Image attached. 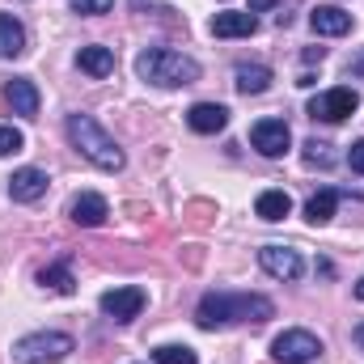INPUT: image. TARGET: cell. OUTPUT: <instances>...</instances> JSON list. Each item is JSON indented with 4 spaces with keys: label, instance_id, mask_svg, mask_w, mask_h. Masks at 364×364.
<instances>
[{
    "label": "cell",
    "instance_id": "1",
    "mask_svg": "<svg viewBox=\"0 0 364 364\" xmlns=\"http://www.w3.org/2000/svg\"><path fill=\"white\" fill-rule=\"evenodd\" d=\"M275 318V305L259 292H208L195 309V322L203 331H220L233 322H267Z\"/></svg>",
    "mask_w": 364,
    "mask_h": 364
},
{
    "label": "cell",
    "instance_id": "2",
    "mask_svg": "<svg viewBox=\"0 0 364 364\" xmlns=\"http://www.w3.org/2000/svg\"><path fill=\"white\" fill-rule=\"evenodd\" d=\"M68 140H73V149L85 157V161H93L97 170H106V174H119L123 166H127V157H123V149L114 144V136L97 123V119H90V114H68Z\"/></svg>",
    "mask_w": 364,
    "mask_h": 364
},
{
    "label": "cell",
    "instance_id": "3",
    "mask_svg": "<svg viewBox=\"0 0 364 364\" xmlns=\"http://www.w3.org/2000/svg\"><path fill=\"white\" fill-rule=\"evenodd\" d=\"M136 77L157 85V90H182V85L199 81V64L182 51H170V47H149L136 55Z\"/></svg>",
    "mask_w": 364,
    "mask_h": 364
},
{
    "label": "cell",
    "instance_id": "4",
    "mask_svg": "<svg viewBox=\"0 0 364 364\" xmlns=\"http://www.w3.org/2000/svg\"><path fill=\"white\" fill-rule=\"evenodd\" d=\"M73 335L64 331H38V335H26L13 343V360L17 364H60L68 352H73Z\"/></svg>",
    "mask_w": 364,
    "mask_h": 364
},
{
    "label": "cell",
    "instance_id": "5",
    "mask_svg": "<svg viewBox=\"0 0 364 364\" xmlns=\"http://www.w3.org/2000/svg\"><path fill=\"white\" fill-rule=\"evenodd\" d=\"M272 356L279 364H309L322 356V339L314 331H284V335H275Z\"/></svg>",
    "mask_w": 364,
    "mask_h": 364
},
{
    "label": "cell",
    "instance_id": "6",
    "mask_svg": "<svg viewBox=\"0 0 364 364\" xmlns=\"http://www.w3.org/2000/svg\"><path fill=\"white\" fill-rule=\"evenodd\" d=\"M356 106H360V93L348 90V85H339V90H326V93H318V97L309 102V119L343 123L348 114H356Z\"/></svg>",
    "mask_w": 364,
    "mask_h": 364
},
{
    "label": "cell",
    "instance_id": "7",
    "mask_svg": "<svg viewBox=\"0 0 364 364\" xmlns=\"http://www.w3.org/2000/svg\"><path fill=\"white\" fill-rule=\"evenodd\" d=\"M250 144H255L263 157H284L288 144H292V132H288L284 119H259V123L250 127Z\"/></svg>",
    "mask_w": 364,
    "mask_h": 364
},
{
    "label": "cell",
    "instance_id": "8",
    "mask_svg": "<svg viewBox=\"0 0 364 364\" xmlns=\"http://www.w3.org/2000/svg\"><path fill=\"white\" fill-rule=\"evenodd\" d=\"M97 305H102L106 318L132 322V318H140V309H144V288H110V292H102Z\"/></svg>",
    "mask_w": 364,
    "mask_h": 364
},
{
    "label": "cell",
    "instance_id": "9",
    "mask_svg": "<svg viewBox=\"0 0 364 364\" xmlns=\"http://www.w3.org/2000/svg\"><path fill=\"white\" fill-rule=\"evenodd\" d=\"M259 263H263V272L275 275V279H301V272H305V263H301V255L296 250H288V246H263L259 250Z\"/></svg>",
    "mask_w": 364,
    "mask_h": 364
},
{
    "label": "cell",
    "instance_id": "10",
    "mask_svg": "<svg viewBox=\"0 0 364 364\" xmlns=\"http://www.w3.org/2000/svg\"><path fill=\"white\" fill-rule=\"evenodd\" d=\"M309 26H314V34L339 38V34L352 30V13H343L339 4H314V9H309Z\"/></svg>",
    "mask_w": 364,
    "mask_h": 364
},
{
    "label": "cell",
    "instance_id": "11",
    "mask_svg": "<svg viewBox=\"0 0 364 364\" xmlns=\"http://www.w3.org/2000/svg\"><path fill=\"white\" fill-rule=\"evenodd\" d=\"M186 123H191V132H199V136H216V132H225L229 110H225L220 102H195V106L186 110Z\"/></svg>",
    "mask_w": 364,
    "mask_h": 364
},
{
    "label": "cell",
    "instance_id": "12",
    "mask_svg": "<svg viewBox=\"0 0 364 364\" xmlns=\"http://www.w3.org/2000/svg\"><path fill=\"white\" fill-rule=\"evenodd\" d=\"M259 30V17L246 9V13H237V9H229V13H216L212 17V34L216 38H250Z\"/></svg>",
    "mask_w": 364,
    "mask_h": 364
},
{
    "label": "cell",
    "instance_id": "13",
    "mask_svg": "<svg viewBox=\"0 0 364 364\" xmlns=\"http://www.w3.org/2000/svg\"><path fill=\"white\" fill-rule=\"evenodd\" d=\"M4 106H9L13 114H21V119H34V114H38V90H34V81L13 77V81L4 85Z\"/></svg>",
    "mask_w": 364,
    "mask_h": 364
},
{
    "label": "cell",
    "instance_id": "14",
    "mask_svg": "<svg viewBox=\"0 0 364 364\" xmlns=\"http://www.w3.org/2000/svg\"><path fill=\"white\" fill-rule=\"evenodd\" d=\"M9 195H13V203H34V199H43V195H47V174L34 170V166L17 170V174L9 178Z\"/></svg>",
    "mask_w": 364,
    "mask_h": 364
},
{
    "label": "cell",
    "instance_id": "15",
    "mask_svg": "<svg viewBox=\"0 0 364 364\" xmlns=\"http://www.w3.org/2000/svg\"><path fill=\"white\" fill-rule=\"evenodd\" d=\"M68 216H73L77 225H85V229H97V225L110 216V208H106V199H102L97 191H81V195L68 203Z\"/></svg>",
    "mask_w": 364,
    "mask_h": 364
},
{
    "label": "cell",
    "instance_id": "16",
    "mask_svg": "<svg viewBox=\"0 0 364 364\" xmlns=\"http://www.w3.org/2000/svg\"><path fill=\"white\" fill-rule=\"evenodd\" d=\"M77 68L102 81V77L114 73V51H110V47H97V43H93V47H81V51H77Z\"/></svg>",
    "mask_w": 364,
    "mask_h": 364
},
{
    "label": "cell",
    "instance_id": "17",
    "mask_svg": "<svg viewBox=\"0 0 364 364\" xmlns=\"http://www.w3.org/2000/svg\"><path fill=\"white\" fill-rule=\"evenodd\" d=\"M21 51H26V30H21V21L9 17V13H0V60H17Z\"/></svg>",
    "mask_w": 364,
    "mask_h": 364
},
{
    "label": "cell",
    "instance_id": "18",
    "mask_svg": "<svg viewBox=\"0 0 364 364\" xmlns=\"http://www.w3.org/2000/svg\"><path fill=\"white\" fill-rule=\"evenodd\" d=\"M335 208H339V191L322 186L318 195H309V203H305V220H309V225H326V220L335 216Z\"/></svg>",
    "mask_w": 364,
    "mask_h": 364
},
{
    "label": "cell",
    "instance_id": "19",
    "mask_svg": "<svg viewBox=\"0 0 364 364\" xmlns=\"http://www.w3.org/2000/svg\"><path fill=\"white\" fill-rule=\"evenodd\" d=\"M292 212V199H288V191H263L259 199H255V216H263V220H284Z\"/></svg>",
    "mask_w": 364,
    "mask_h": 364
},
{
    "label": "cell",
    "instance_id": "20",
    "mask_svg": "<svg viewBox=\"0 0 364 364\" xmlns=\"http://www.w3.org/2000/svg\"><path fill=\"white\" fill-rule=\"evenodd\" d=\"M38 284L51 288V292H60V296H73V292H77V279H73V267H68V263L43 267V272H38Z\"/></svg>",
    "mask_w": 364,
    "mask_h": 364
},
{
    "label": "cell",
    "instance_id": "21",
    "mask_svg": "<svg viewBox=\"0 0 364 364\" xmlns=\"http://www.w3.org/2000/svg\"><path fill=\"white\" fill-rule=\"evenodd\" d=\"M272 68L267 64H237V90L242 93H267Z\"/></svg>",
    "mask_w": 364,
    "mask_h": 364
},
{
    "label": "cell",
    "instance_id": "22",
    "mask_svg": "<svg viewBox=\"0 0 364 364\" xmlns=\"http://www.w3.org/2000/svg\"><path fill=\"white\" fill-rule=\"evenodd\" d=\"M153 360L157 364H199V356H195L186 343H161V348L153 352Z\"/></svg>",
    "mask_w": 364,
    "mask_h": 364
},
{
    "label": "cell",
    "instance_id": "23",
    "mask_svg": "<svg viewBox=\"0 0 364 364\" xmlns=\"http://www.w3.org/2000/svg\"><path fill=\"white\" fill-rule=\"evenodd\" d=\"M21 149H26V136H21L17 127H0V157L21 153Z\"/></svg>",
    "mask_w": 364,
    "mask_h": 364
},
{
    "label": "cell",
    "instance_id": "24",
    "mask_svg": "<svg viewBox=\"0 0 364 364\" xmlns=\"http://www.w3.org/2000/svg\"><path fill=\"white\" fill-rule=\"evenodd\" d=\"M77 13H85V17H102V13H110L114 9V0H68Z\"/></svg>",
    "mask_w": 364,
    "mask_h": 364
},
{
    "label": "cell",
    "instance_id": "25",
    "mask_svg": "<svg viewBox=\"0 0 364 364\" xmlns=\"http://www.w3.org/2000/svg\"><path fill=\"white\" fill-rule=\"evenodd\" d=\"M305 149H309V153H305V161H309V166H331V153H326L331 144H318V140H309Z\"/></svg>",
    "mask_w": 364,
    "mask_h": 364
},
{
    "label": "cell",
    "instance_id": "26",
    "mask_svg": "<svg viewBox=\"0 0 364 364\" xmlns=\"http://www.w3.org/2000/svg\"><path fill=\"white\" fill-rule=\"evenodd\" d=\"M348 166H352L356 174H364V140H356V144L348 149Z\"/></svg>",
    "mask_w": 364,
    "mask_h": 364
},
{
    "label": "cell",
    "instance_id": "27",
    "mask_svg": "<svg viewBox=\"0 0 364 364\" xmlns=\"http://www.w3.org/2000/svg\"><path fill=\"white\" fill-rule=\"evenodd\" d=\"M348 73H352V77H364V51L352 60V64H348Z\"/></svg>",
    "mask_w": 364,
    "mask_h": 364
},
{
    "label": "cell",
    "instance_id": "28",
    "mask_svg": "<svg viewBox=\"0 0 364 364\" xmlns=\"http://www.w3.org/2000/svg\"><path fill=\"white\" fill-rule=\"evenodd\" d=\"M267 9H275V0H250V13H267Z\"/></svg>",
    "mask_w": 364,
    "mask_h": 364
},
{
    "label": "cell",
    "instance_id": "29",
    "mask_svg": "<svg viewBox=\"0 0 364 364\" xmlns=\"http://www.w3.org/2000/svg\"><path fill=\"white\" fill-rule=\"evenodd\" d=\"M352 339H356V343H360V348H364V322H360V326H356V331H352Z\"/></svg>",
    "mask_w": 364,
    "mask_h": 364
},
{
    "label": "cell",
    "instance_id": "30",
    "mask_svg": "<svg viewBox=\"0 0 364 364\" xmlns=\"http://www.w3.org/2000/svg\"><path fill=\"white\" fill-rule=\"evenodd\" d=\"M356 301H364V279L356 284Z\"/></svg>",
    "mask_w": 364,
    "mask_h": 364
}]
</instances>
